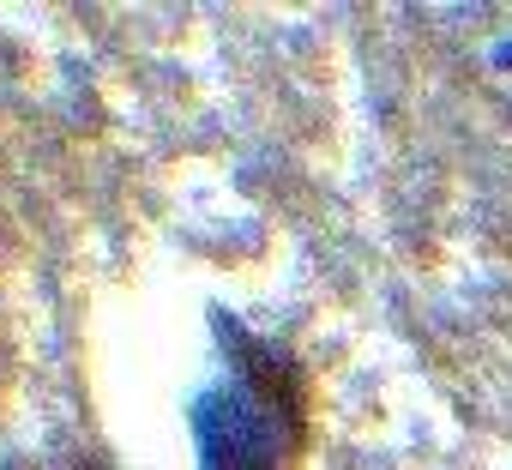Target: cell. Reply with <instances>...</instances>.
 <instances>
[{
  "mask_svg": "<svg viewBox=\"0 0 512 470\" xmlns=\"http://www.w3.org/2000/svg\"><path fill=\"white\" fill-rule=\"evenodd\" d=\"M223 326L229 380L193 398V440L199 470H290L302 446V374L284 350L260 344L235 320Z\"/></svg>",
  "mask_w": 512,
  "mask_h": 470,
  "instance_id": "obj_1",
  "label": "cell"
}]
</instances>
